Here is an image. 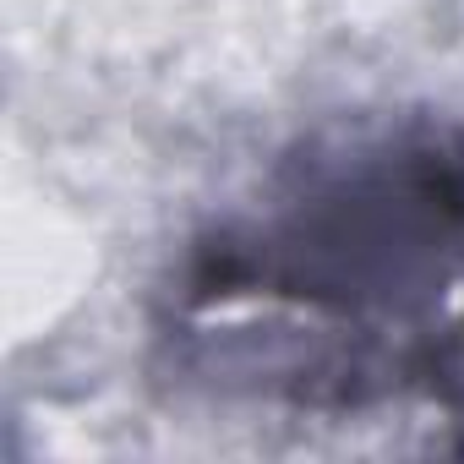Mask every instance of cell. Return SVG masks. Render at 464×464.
<instances>
[{
    "instance_id": "1",
    "label": "cell",
    "mask_w": 464,
    "mask_h": 464,
    "mask_svg": "<svg viewBox=\"0 0 464 464\" xmlns=\"http://www.w3.org/2000/svg\"><path fill=\"white\" fill-rule=\"evenodd\" d=\"M464 268V148L442 131L301 159L263 213L213 236L191 301H285L328 317L404 312Z\"/></svg>"
}]
</instances>
